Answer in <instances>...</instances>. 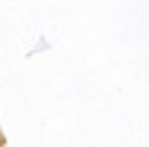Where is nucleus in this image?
Masks as SVG:
<instances>
[]
</instances>
